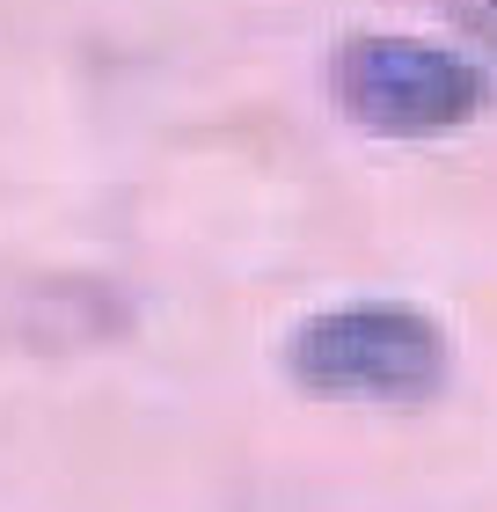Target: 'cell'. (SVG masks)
<instances>
[{
    "instance_id": "1",
    "label": "cell",
    "mask_w": 497,
    "mask_h": 512,
    "mask_svg": "<svg viewBox=\"0 0 497 512\" xmlns=\"http://www.w3.org/2000/svg\"><path fill=\"white\" fill-rule=\"evenodd\" d=\"M454 344L410 300H337L286 337V374L322 403H432L446 388Z\"/></svg>"
},
{
    "instance_id": "2",
    "label": "cell",
    "mask_w": 497,
    "mask_h": 512,
    "mask_svg": "<svg viewBox=\"0 0 497 512\" xmlns=\"http://www.w3.org/2000/svg\"><path fill=\"white\" fill-rule=\"evenodd\" d=\"M329 96L373 139H432L476 118L483 74L476 59L446 52L432 37L402 30H359L329 52Z\"/></svg>"
},
{
    "instance_id": "3",
    "label": "cell",
    "mask_w": 497,
    "mask_h": 512,
    "mask_svg": "<svg viewBox=\"0 0 497 512\" xmlns=\"http://www.w3.org/2000/svg\"><path fill=\"white\" fill-rule=\"evenodd\" d=\"M490 8H497V0H490Z\"/></svg>"
}]
</instances>
